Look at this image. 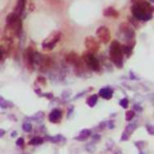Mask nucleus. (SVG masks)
Segmentation results:
<instances>
[{"mask_svg": "<svg viewBox=\"0 0 154 154\" xmlns=\"http://www.w3.org/2000/svg\"><path fill=\"white\" fill-rule=\"evenodd\" d=\"M23 154H28V153H23Z\"/></svg>", "mask_w": 154, "mask_h": 154, "instance_id": "nucleus-47", "label": "nucleus"}, {"mask_svg": "<svg viewBox=\"0 0 154 154\" xmlns=\"http://www.w3.org/2000/svg\"><path fill=\"white\" fill-rule=\"evenodd\" d=\"M130 76H131V77H130L131 79H137V77H136V76H134V74H132V72H130Z\"/></svg>", "mask_w": 154, "mask_h": 154, "instance_id": "nucleus-41", "label": "nucleus"}, {"mask_svg": "<svg viewBox=\"0 0 154 154\" xmlns=\"http://www.w3.org/2000/svg\"><path fill=\"white\" fill-rule=\"evenodd\" d=\"M70 95H71V90H70V89L64 90V91H63V94H61V96H63V99H64V100L69 99V98H70Z\"/></svg>", "mask_w": 154, "mask_h": 154, "instance_id": "nucleus-28", "label": "nucleus"}, {"mask_svg": "<svg viewBox=\"0 0 154 154\" xmlns=\"http://www.w3.org/2000/svg\"><path fill=\"white\" fill-rule=\"evenodd\" d=\"M61 118H63V112H61L59 108H54L49 112L48 115V120L51 123H54V124H57V123H59L61 120Z\"/></svg>", "mask_w": 154, "mask_h": 154, "instance_id": "nucleus-7", "label": "nucleus"}, {"mask_svg": "<svg viewBox=\"0 0 154 154\" xmlns=\"http://www.w3.org/2000/svg\"><path fill=\"white\" fill-rule=\"evenodd\" d=\"M152 3H154V0H149V4H152Z\"/></svg>", "mask_w": 154, "mask_h": 154, "instance_id": "nucleus-45", "label": "nucleus"}, {"mask_svg": "<svg viewBox=\"0 0 154 154\" xmlns=\"http://www.w3.org/2000/svg\"><path fill=\"white\" fill-rule=\"evenodd\" d=\"M22 128H23V130L25 132H30V131L33 130V125H32V123H30V122H24Z\"/></svg>", "mask_w": 154, "mask_h": 154, "instance_id": "nucleus-22", "label": "nucleus"}, {"mask_svg": "<svg viewBox=\"0 0 154 154\" xmlns=\"http://www.w3.org/2000/svg\"><path fill=\"white\" fill-rule=\"evenodd\" d=\"M129 137H130V134H128V132H123V135H122V137H120V141H128L129 140Z\"/></svg>", "mask_w": 154, "mask_h": 154, "instance_id": "nucleus-31", "label": "nucleus"}, {"mask_svg": "<svg viewBox=\"0 0 154 154\" xmlns=\"http://www.w3.org/2000/svg\"><path fill=\"white\" fill-rule=\"evenodd\" d=\"M110 58L116 66L122 68L124 63V56L122 53V46L118 41H112L110 46Z\"/></svg>", "mask_w": 154, "mask_h": 154, "instance_id": "nucleus-2", "label": "nucleus"}, {"mask_svg": "<svg viewBox=\"0 0 154 154\" xmlns=\"http://www.w3.org/2000/svg\"><path fill=\"white\" fill-rule=\"evenodd\" d=\"M83 63L86 64V66H88L90 70H93V71H100V63H99V60L98 58L94 56V54H91V53H87L83 56Z\"/></svg>", "mask_w": 154, "mask_h": 154, "instance_id": "nucleus-5", "label": "nucleus"}, {"mask_svg": "<svg viewBox=\"0 0 154 154\" xmlns=\"http://www.w3.org/2000/svg\"><path fill=\"white\" fill-rule=\"evenodd\" d=\"M119 36L122 40H124L127 41V42H129L128 45H131V46H134L135 44V29L134 27H131L129 23H125V22H123L119 24Z\"/></svg>", "mask_w": 154, "mask_h": 154, "instance_id": "nucleus-3", "label": "nucleus"}, {"mask_svg": "<svg viewBox=\"0 0 154 154\" xmlns=\"http://www.w3.org/2000/svg\"><path fill=\"white\" fill-rule=\"evenodd\" d=\"M32 120H35V122H41L44 119V112H39V113H36V115H34L32 118H30Z\"/></svg>", "mask_w": 154, "mask_h": 154, "instance_id": "nucleus-23", "label": "nucleus"}, {"mask_svg": "<svg viewBox=\"0 0 154 154\" xmlns=\"http://www.w3.org/2000/svg\"><path fill=\"white\" fill-rule=\"evenodd\" d=\"M16 145H17L18 147H23V146H24V140H23V137H19V139H17V141H16Z\"/></svg>", "mask_w": 154, "mask_h": 154, "instance_id": "nucleus-30", "label": "nucleus"}, {"mask_svg": "<svg viewBox=\"0 0 154 154\" xmlns=\"http://www.w3.org/2000/svg\"><path fill=\"white\" fill-rule=\"evenodd\" d=\"M24 7H25V0H18V1H17V5H16V7H15V12H16L17 15H20V13L23 12Z\"/></svg>", "mask_w": 154, "mask_h": 154, "instance_id": "nucleus-15", "label": "nucleus"}, {"mask_svg": "<svg viewBox=\"0 0 154 154\" xmlns=\"http://www.w3.org/2000/svg\"><path fill=\"white\" fill-rule=\"evenodd\" d=\"M94 149H95V143L94 142H89V143H87V145H86V150L87 152L93 153Z\"/></svg>", "mask_w": 154, "mask_h": 154, "instance_id": "nucleus-25", "label": "nucleus"}, {"mask_svg": "<svg viewBox=\"0 0 154 154\" xmlns=\"http://www.w3.org/2000/svg\"><path fill=\"white\" fill-rule=\"evenodd\" d=\"M3 58V51H1V48H0V59Z\"/></svg>", "mask_w": 154, "mask_h": 154, "instance_id": "nucleus-44", "label": "nucleus"}, {"mask_svg": "<svg viewBox=\"0 0 154 154\" xmlns=\"http://www.w3.org/2000/svg\"><path fill=\"white\" fill-rule=\"evenodd\" d=\"M36 82H37V83H41L42 86H45L47 81H46V78H45L44 76H39V77H37V79H36Z\"/></svg>", "mask_w": 154, "mask_h": 154, "instance_id": "nucleus-29", "label": "nucleus"}, {"mask_svg": "<svg viewBox=\"0 0 154 154\" xmlns=\"http://www.w3.org/2000/svg\"><path fill=\"white\" fill-rule=\"evenodd\" d=\"M45 98H47V99H49V100H52L53 99V94L52 93H46V94H42Z\"/></svg>", "mask_w": 154, "mask_h": 154, "instance_id": "nucleus-36", "label": "nucleus"}, {"mask_svg": "<svg viewBox=\"0 0 154 154\" xmlns=\"http://www.w3.org/2000/svg\"><path fill=\"white\" fill-rule=\"evenodd\" d=\"M84 44H86V47L90 51L91 54H93L95 51L99 49V44L96 42V40L94 37H87L86 41H84Z\"/></svg>", "mask_w": 154, "mask_h": 154, "instance_id": "nucleus-9", "label": "nucleus"}, {"mask_svg": "<svg viewBox=\"0 0 154 154\" xmlns=\"http://www.w3.org/2000/svg\"><path fill=\"white\" fill-rule=\"evenodd\" d=\"M111 148H113V141H108L107 142V149H111Z\"/></svg>", "mask_w": 154, "mask_h": 154, "instance_id": "nucleus-37", "label": "nucleus"}, {"mask_svg": "<svg viewBox=\"0 0 154 154\" xmlns=\"http://www.w3.org/2000/svg\"><path fill=\"white\" fill-rule=\"evenodd\" d=\"M147 146V142L146 141H136L135 142V147H137L140 150H142V148H145Z\"/></svg>", "mask_w": 154, "mask_h": 154, "instance_id": "nucleus-26", "label": "nucleus"}, {"mask_svg": "<svg viewBox=\"0 0 154 154\" xmlns=\"http://www.w3.org/2000/svg\"><path fill=\"white\" fill-rule=\"evenodd\" d=\"M11 136H12V137H16V136H17V132H16V131H12V132H11Z\"/></svg>", "mask_w": 154, "mask_h": 154, "instance_id": "nucleus-42", "label": "nucleus"}, {"mask_svg": "<svg viewBox=\"0 0 154 154\" xmlns=\"http://www.w3.org/2000/svg\"><path fill=\"white\" fill-rule=\"evenodd\" d=\"M47 140L48 141H51V142H54V143H57V142H64L65 141V139L61 136V135H57V136H54V137H51V136H47Z\"/></svg>", "mask_w": 154, "mask_h": 154, "instance_id": "nucleus-20", "label": "nucleus"}, {"mask_svg": "<svg viewBox=\"0 0 154 154\" xmlns=\"http://www.w3.org/2000/svg\"><path fill=\"white\" fill-rule=\"evenodd\" d=\"M90 137H91V140H93V141H100V139H101V136H100L99 134H95V135H91Z\"/></svg>", "mask_w": 154, "mask_h": 154, "instance_id": "nucleus-35", "label": "nucleus"}, {"mask_svg": "<svg viewBox=\"0 0 154 154\" xmlns=\"http://www.w3.org/2000/svg\"><path fill=\"white\" fill-rule=\"evenodd\" d=\"M44 139L42 137H40V136H34L32 140L29 141V145L30 146H40V145H42L44 143Z\"/></svg>", "mask_w": 154, "mask_h": 154, "instance_id": "nucleus-17", "label": "nucleus"}, {"mask_svg": "<svg viewBox=\"0 0 154 154\" xmlns=\"http://www.w3.org/2000/svg\"><path fill=\"white\" fill-rule=\"evenodd\" d=\"M140 154H145V153H143V152H142V150H141V152H140Z\"/></svg>", "mask_w": 154, "mask_h": 154, "instance_id": "nucleus-46", "label": "nucleus"}, {"mask_svg": "<svg viewBox=\"0 0 154 154\" xmlns=\"http://www.w3.org/2000/svg\"><path fill=\"white\" fill-rule=\"evenodd\" d=\"M96 36L100 40V42L107 44V42H110V40H111V32H110V29L107 27L101 25L100 28L96 29Z\"/></svg>", "mask_w": 154, "mask_h": 154, "instance_id": "nucleus-6", "label": "nucleus"}, {"mask_svg": "<svg viewBox=\"0 0 154 154\" xmlns=\"http://www.w3.org/2000/svg\"><path fill=\"white\" fill-rule=\"evenodd\" d=\"M136 129V124H132V123H130L129 125H127L125 127V132H128V134H132V132H134V130Z\"/></svg>", "mask_w": 154, "mask_h": 154, "instance_id": "nucleus-24", "label": "nucleus"}, {"mask_svg": "<svg viewBox=\"0 0 154 154\" xmlns=\"http://www.w3.org/2000/svg\"><path fill=\"white\" fill-rule=\"evenodd\" d=\"M34 53H35V51L33 49V47H28L24 51V59L27 61V64L30 65V68L34 66Z\"/></svg>", "mask_w": 154, "mask_h": 154, "instance_id": "nucleus-8", "label": "nucleus"}, {"mask_svg": "<svg viewBox=\"0 0 154 154\" xmlns=\"http://www.w3.org/2000/svg\"><path fill=\"white\" fill-rule=\"evenodd\" d=\"M131 12H132V16H134L135 19L147 22V20H150L153 17V15H152L153 7L148 1L143 0V1H137L132 5Z\"/></svg>", "mask_w": 154, "mask_h": 154, "instance_id": "nucleus-1", "label": "nucleus"}, {"mask_svg": "<svg viewBox=\"0 0 154 154\" xmlns=\"http://www.w3.org/2000/svg\"><path fill=\"white\" fill-rule=\"evenodd\" d=\"M0 107H1V108H8V107H13V102H11V101H7V100L3 99L1 101H0Z\"/></svg>", "mask_w": 154, "mask_h": 154, "instance_id": "nucleus-19", "label": "nucleus"}, {"mask_svg": "<svg viewBox=\"0 0 154 154\" xmlns=\"http://www.w3.org/2000/svg\"><path fill=\"white\" fill-rule=\"evenodd\" d=\"M65 60L68 61V63L70 64V65H76L78 61L81 60V58L75 53V52H69L66 56H65Z\"/></svg>", "mask_w": 154, "mask_h": 154, "instance_id": "nucleus-11", "label": "nucleus"}, {"mask_svg": "<svg viewBox=\"0 0 154 154\" xmlns=\"http://www.w3.org/2000/svg\"><path fill=\"white\" fill-rule=\"evenodd\" d=\"M106 127H107L108 129H113V128H115V123L112 122V120H110V122L106 123Z\"/></svg>", "mask_w": 154, "mask_h": 154, "instance_id": "nucleus-34", "label": "nucleus"}, {"mask_svg": "<svg viewBox=\"0 0 154 154\" xmlns=\"http://www.w3.org/2000/svg\"><path fill=\"white\" fill-rule=\"evenodd\" d=\"M132 47H134V46H131V45H124V46H122V53H123V56H127V57L131 56V53H132Z\"/></svg>", "mask_w": 154, "mask_h": 154, "instance_id": "nucleus-18", "label": "nucleus"}, {"mask_svg": "<svg viewBox=\"0 0 154 154\" xmlns=\"http://www.w3.org/2000/svg\"><path fill=\"white\" fill-rule=\"evenodd\" d=\"M83 94H86V91H82V93H79V94H77V95H76V96H75L74 99H79V98H81L82 95H83Z\"/></svg>", "mask_w": 154, "mask_h": 154, "instance_id": "nucleus-39", "label": "nucleus"}, {"mask_svg": "<svg viewBox=\"0 0 154 154\" xmlns=\"http://www.w3.org/2000/svg\"><path fill=\"white\" fill-rule=\"evenodd\" d=\"M135 116H136V112H134L132 110H130V111H127V113H125V119L127 120H132L135 118Z\"/></svg>", "mask_w": 154, "mask_h": 154, "instance_id": "nucleus-21", "label": "nucleus"}, {"mask_svg": "<svg viewBox=\"0 0 154 154\" xmlns=\"http://www.w3.org/2000/svg\"><path fill=\"white\" fill-rule=\"evenodd\" d=\"M146 129L148 130L149 135H154V129H153V125H152V124H147V125H146Z\"/></svg>", "mask_w": 154, "mask_h": 154, "instance_id": "nucleus-32", "label": "nucleus"}, {"mask_svg": "<svg viewBox=\"0 0 154 154\" xmlns=\"http://www.w3.org/2000/svg\"><path fill=\"white\" fill-rule=\"evenodd\" d=\"M90 136H91V130L90 129H83V130H81L79 135L75 137V140H77V141H86Z\"/></svg>", "mask_w": 154, "mask_h": 154, "instance_id": "nucleus-12", "label": "nucleus"}, {"mask_svg": "<svg viewBox=\"0 0 154 154\" xmlns=\"http://www.w3.org/2000/svg\"><path fill=\"white\" fill-rule=\"evenodd\" d=\"M98 99H99V95L98 94H93V95H90L88 99H87V105L89 107H94L96 105V102H98Z\"/></svg>", "mask_w": 154, "mask_h": 154, "instance_id": "nucleus-16", "label": "nucleus"}, {"mask_svg": "<svg viewBox=\"0 0 154 154\" xmlns=\"http://www.w3.org/2000/svg\"><path fill=\"white\" fill-rule=\"evenodd\" d=\"M115 154H122V150L120 149H117V152H115Z\"/></svg>", "mask_w": 154, "mask_h": 154, "instance_id": "nucleus-43", "label": "nucleus"}, {"mask_svg": "<svg viewBox=\"0 0 154 154\" xmlns=\"http://www.w3.org/2000/svg\"><path fill=\"white\" fill-rule=\"evenodd\" d=\"M134 112H142V107L139 105V104H135L134 105V110H132Z\"/></svg>", "mask_w": 154, "mask_h": 154, "instance_id": "nucleus-33", "label": "nucleus"}, {"mask_svg": "<svg viewBox=\"0 0 154 154\" xmlns=\"http://www.w3.org/2000/svg\"><path fill=\"white\" fill-rule=\"evenodd\" d=\"M104 16L116 18V17H118V11L115 7H107V8L104 10Z\"/></svg>", "mask_w": 154, "mask_h": 154, "instance_id": "nucleus-13", "label": "nucleus"}, {"mask_svg": "<svg viewBox=\"0 0 154 154\" xmlns=\"http://www.w3.org/2000/svg\"><path fill=\"white\" fill-rule=\"evenodd\" d=\"M8 119H12L13 122H16V120H17V118L15 117V115H8Z\"/></svg>", "mask_w": 154, "mask_h": 154, "instance_id": "nucleus-38", "label": "nucleus"}, {"mask_svg": "<svg viewBox=\"0 0 154 154\" xmlns=\"http://www.w3.org/2000/svg\"><path fill=\"white\" fill-rule=\"evenodd\" d=\"M119 105L123 107V108H127L128 106H129V100L127 99V98H124V99H122L120 101H119Z\"/></svg>", "mask_w": 154, "mask_h": 154, "instance_id": "nucleus-27", "label": "nucleus"}, {"mask_svg": "<svg viewBox=\"0 0 154 154\" xmlns=\"http://www.w3.org/2000/svg\"><path fill=\"white\" fill-rule=\"evenodd\" d=\"M60 37H61V33L59 32V30H54V32L51 33V35L42 42V48L48 49V51L53 49L56 47V45L59 42Z\"/></svg>", "mask_w": 154, "mask_h": 154, "instance_id": "nucleus-4", "label": "nucleus"}, {"mask_svg": "<svg viewBox=\"0 0 154 154\" xmlns=\"http://www.w3.org/2000/svg\"><path fill=\"white\" fill-rule=\"evenodd\" d=\"M99 96H101L102 99H106V100H110L112 96H113V89L111 87H105V88H101L99 90Z\"/></svg>", "mask_w": 154, "mask_h": 154, "instance_id": "nucleus-10", "label": "nucleus"}, {"mask_svg": "<svg viewBox=\"0 0 154 154\" xmlns=\"http://www.w3.org/2000/svg\"><path fill=\"white\" fill-rule=\"evenodd\" d=\"M18 18H19V15H17L16 12H11V13H8V15H7V17H6V25H10V24L15 23Z\"/></svg>", "mask_w": 154, "mask_h": 154, "instance_id": "nucleus-14", "label": "nucleus"}, {"mask_svg": "<svg viewBox=\"0 0 154 154\" xmlns=\"http://www.w3.org/2000/svg\"><path fill=\"white\" fill-rule=\"evenodd\" d=\"M5 132H6V131H5L4 129H0V137H3V136L5 135Z\"/></svg>", "mask_w": 154, "mask_h": 154, "instance_id": "nucleus-40", "label": "nucleus"}]
</instances>
